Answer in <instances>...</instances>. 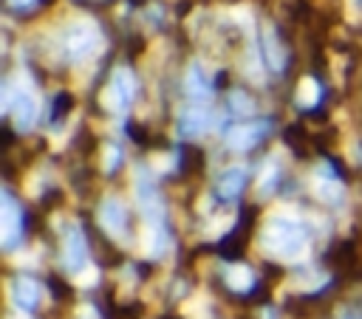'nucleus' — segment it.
Instances as JSON below:
<instances>
[{
	"label": "nucleus",
	"mask_w": 362,
	"mask_h": 319,
	"mask_svg": "<svg viewBox=\"0 0 362 319\" xmlns=\"http://www.w3.org/2000/svg\"><path fill=\"white\" fill-rule=\"evenodd\" d=\"M65 263H68L71 268H79V265L85 263V240H82V234H79V231H71V237H68Z\"/></svg>",
	"instance_id": "obj_1"
},
{
	"label": "nucleus",
	"mask_w": 362,
	"mask_h": 319,
	"mask_svg": "<svg viewBox=\"0 0 362 319\" xmlns=\"http://www.w3.org/2000/svg\"><path fill=\"white\" fill-rule=\"evenodd\" d=\"M14 296L23 308H34L37 305V285L31 279H17V294Z\"/></svg>",
	"instance_id": "obj_2"
},
{
	"label": "nucleus",
	"mask_w": 362,
	"mask_h": 319,
	"mask_svg": "<svg viewBox=\"0 0 362 319\" xmlns=\"http://www.w3.org/2000/svg\"><path fill=\"white\" fill-rule=\"evenodd\" d=\"M243 189V172L240 169H229L223 178H221V192L226 195V198H232V195H238Z\"/></svg>",
	"instance_id": "obj_3"
},
{
	"label": "nucleus",
	"mask_w": 362,
	"mask_h": 319,
	"mask_svg": "<svg viewBox=\"0 0 362 319\" xmlns=\"http://www.w3.org/2000/svg\"><path fill=\"white\" fill-rule=\"evenodd\" d=\"M345 319H362V316H345Z\"/></svg>",
	"instance_id": "obj_4"
}]
</instances>
